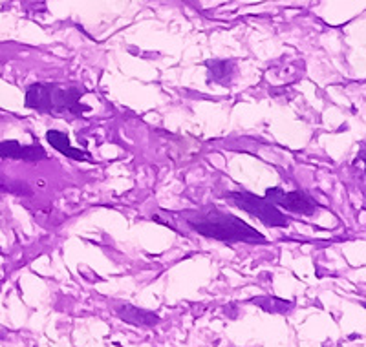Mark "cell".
Returning a JSON list of instances; mask_svg holds the SVG:
<instances>
[{"instance_id":"6da1fadb","label":"cell","mask_w":366,"mask_h":347,"mask_svg":"<svg viewBox=\"0 0 366 347\" xmlns=\"http://www.w3.org/2000/svg\"><path fill=\"white\" fill-rule=\"evenodd\" d=\"M183 228L196 232L204 238L224 241V243H266V236L254 231L251 225L242 221L237 216L220 211L218 207H202L194 211H183L171 214Z\"/></svg>"},{"instance_id":"7a4b0ae2","label":"cell","mask_w":366,"mask_h":347,"mask_svg":"<svg viewBox=\"0 0 366 347\" xmlns=\"http://www.w3.org/2000/svg\"><path fill=\"white\" fill-rule=\"evenodd\" d=\"M86 94V88L70 84L54 83H35L26 88V108L37 110L46 116L55 117H79L84 112H90V106L81 103L83 96Z\"/></svg>"},{"instance_id":"3957f363","label":"cell","mask_w":366,"mask_h":347,"mask_svg":"<svg viewBox=\"0 0 366 347\" xmlns=\"http://www.w3.org/2000/svg\"><path fill=\"white\" fill-rule=\"evenodd\" d=\"M227 198L231 199L234 207L240 211L247 212L258 221H262L266 227H287L290 219L284 216V212L279 207H274L273 203L266 198L254 196L251 192H229Z\"/></svg>"},{"instance_id":"277c9868","label":"cell","mask_w":366,"mask_h":347,"mask_svg":"<svg viewBox=\"0 0 366 347\" xmlns=\"http://www.w3.org/2000/svg\"><path fill=\"white\" fill-rule=\"evenodd\" d=\"M266 199H269L274 207L286 208V211L295 212V214L313 216L319 211V207H317V203L313 201V198H310L306 192L300 191L286 192L284 188H280V186H273V188H267L266 191Z\"/></svg>"},{"instance_id":"5b68a950","label":"cell","mask_w":366,"mask_h":347,"mask_svg":"<svg viewBox=\"0 0 366 347\" xmlns=\"http://www.w3.org/2000/svg\"><path fill=\"white\" fill-rule=\"evenodd\" d=\"M0 157H4V159L39 161V159H44L46 152L41 146H24L19 141H0Z\"/></svg>"},{"instance_id":"8992f818","label":"cell","mask_w":366,"mask_h":347,"mask_svg":"<svg viewBox=\"0 0 366 347\" xmlns=\"http://www.w3.org/2000/svg\"><path fill=\"white\" fill-rule=\"evenodd\" d=\"M46 141L50 143L51 149H55L57 152H61L63 156L70 157V159H77V161H84V159H90V154L84 152L81 149H74L70 143V137L64 132H59V130H50L46 134Z\"/></svg>"},{"instance_id":"52a82bcc","label":"cell","mask_w":366,"mask_h":347,"mask_svg":"<svg viewBox=\"0 0 366 347\" xmlns=\"http://www.w3.org/2000/svg\"><path fill=\"white\" fill-rule=\"evenodd\" d=\"M117 316H119L121 320H125V322L134 323V326L150 327V326H154V323L159 322V318L156 316L154 313H149V311L137 309V307H134V306L117 307Z\"/></svg>"},{"instance_id":"ba28073f","label":"cell","mask_w":366,"mask_h":347,"mask_svg":"<svg viewBox=\"0 0 366 347\" xmlns=\"http://www.w3.org/2000/svg\"><path fill=\"white\" fill-rule=\"evenodd\" d=\"M209 81L227 86L233 81L234 62L233 61H209L207 62Z\"/></svg>"},{"instance_id":"9c48e42d","label":"cell","mask_w":366,"mask_h":347,"mask_svg":"<svg viewBox=\"0 0 366 347\" xmlns=\"http://www.w3.org/2000/svg\"><path fill=\"white\" fill-rule=\"evenodd\" d=\"M253 302L257 306L264 307L266 311H271V313H286L292 307L290 302H282V300H277V298H257Z\"/></svg>"}]
</instances>
